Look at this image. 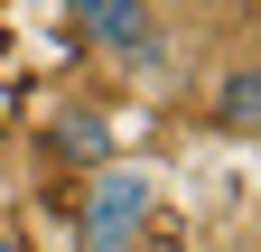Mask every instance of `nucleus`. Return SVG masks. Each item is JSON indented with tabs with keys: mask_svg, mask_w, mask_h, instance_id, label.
<instances>
[{
	"mask_svg": "<svg viewBox=\"0 0 261 252\" xmlns=\"http://www.w3.org/2000/svg\"><path fill=\"white\" fill-rule=\"evenodd\" d=\"M65 19H75V38H84L93 56H103V66H121V56L149 38L159 0H65Z\"/></svg>",
	"mask_w": 261,
	"mask_h": 252,
	"instance_id": "obj_2",
	"label": "nucleus"
},
{
	"mask_svg": "<svg viewBox=\"0 0 261 252\" xmlns=\"http://www.w3.org/2000/svg\"><path fill=\"white\" fill-rule=\"evenodd\" d=\"M149 206H159L149 168H121V159H103V168H93V187H84V215H75V252H140V234H149Z\"/></svg>",
	"mask_w": 261,
	"mask_h": 252,
	"instance_id": "obj_1",
	"label": "nucleus"
},
{
	"mask_svg": "<svg viewBox=\"0 0 261 252\" xmlns=\"http://www.w3.org/2000/svg\"><path fill=\"white\" fill-rule=\"evenodd\" d=\"M252 112H261V66H252V47H233V56L215 66L205 121H215V131H233V140H252Z\"/></svg>",
	"mask_w": 261,
	"mask_h": 252,
	"instance_id": "obj_3",
	"label": "nucleus"
},
{
	"mask_svg": "<svg viewBox=\"0 0 261 252\" xmlns=\"http://www.w3.org/2000/svg\"><path fill=\"white\" fill-rule=\"evenodd\" d=\"M0 252H28V234H19V224H10V215H0Z\"/></svg>",
	"mask_w": 261,
	"mask_h": 252,
	"instance_id": "obj_4",
	"label": "nucleus"
}]
</instances>
